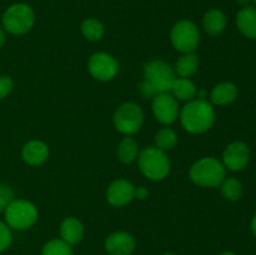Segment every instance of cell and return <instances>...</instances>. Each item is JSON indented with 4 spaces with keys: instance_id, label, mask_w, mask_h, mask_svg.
I'll return each instance as SVG.
<instances>
[{
    "instance_id": "1",
    "label": "cell",
    "mask_w": 256,
    "mask_h": 255,
    "mask_svg": "<svg viewBox=\"0 0 256 255\" xmlns=\"http://www.w3.org/2000/svg\"><path fill=\"white\" fill-rule=\"evenodd\" d=\"M179 118L186 132L192 134H202L214 125L215 112L212 102L208 100L194 99L182 106Z\"/></svg>"
},
{
    "instance_id": "2",
    "label": "cell",
    "mask_w": 256,
    "mask_h": 255,
    "mask_svg": "<svg viewBox=\"0 0 256 255\" xmlns=\"http://www.w3.org/2000/svg\"><path fill=\"white\" fill-rule=\"evenodd\" d=\"M189 176L199 186L216 188L226 178V168L215 158H202L192 165Z\"/></svg>"
},
{
    "instance_id": "3",
    "label": "cell",
    "mask_w": 256,
    "mask_h": 255,
    "mask_svg": "<svg viewBox=\"0 0 256 255\" xmlns=\"http://www.w3.org/2000/svg\"><path fill=\"white\" fill-rule=\"evenodd\" d=\"M138 165L145 178L152 182L165 179L170 172V160L166 152L159 148L148 146L139 152Z\"/></svg>"
},
{
    "instance_id": "4",
    "label": "cell",
    "mask_w": 256,
    "mask_h": 255,
    "mask_svg": "<svg viewBox=\"0 0 256 255\" xmlns=\"http://www.w3.org/2000/svg\"><path fill=\"white\" fill-rule=\"evenodd\" d=\"M2 28L12 35H24L32 29L35 24V12L28 4L16 2L8 8L2 18Z\"/></svg>"
},
{
    "instance_id": "5",
    "label": "cell",
    "mask_w": 256,
    "mask_h": 255,
    "mask_svg": "<svg viewBox=\"0 0 256 255\" xmlns=\"http://www.w3.org/2000/svg\"><path fill=\"white\" fill-rule=\"evenodd\" d=\"M38 209L32 202L25 199H14L4 212L5 222L10 229H30L38 220Z\"/></svg>"
},
{
    "instance_id": "6",
    "label": "cell",
    "mask_w": 256,
    "mask_h": 255,
    "mask_svg": "<svg viewBox=\"0 0 256 255\" xmlns=\"http://www.w3.org/2000/svg\"><path fill=\"white\" fill-rule=\"evenodd\" d=\"M176 79L175 70L162 60H150L144 65V82L155 94L169 92Z\"/></svg>"
},
{
    "instance_id": "7",
    "label": "cell",
    "mask_w": 256,
    "mask_h": 255,
    "mask_svg": "<svg viewBox=\"0 0 256 255\" xmlns=\"http://www.w3.org/2000/svg\"><path fill=\"white\" fill-rule=\"evenodd\" d=\"M172 46L182 54H192L200 44V32L192 20H180L170 32Z\"/></svg>"
},
{
    "instance_id": "8",
    "label": "cell",
    "mask_w": 256,
    "mask_h": 255,
    "mask_svg": "<svg viewBox=\"0 0 256 255\" xmlns=\"http://www.w3.org/2000/svg\"><path fill=\"white\" fill-rule=\"evenodd\" d=\"M112 122L118 132L130 136V135L136 134L142 129V122H144V114L139 105L128 102L115 110Z\"/></svg>"
},
{
    "instance_id": "9",
    "label": "cell",
    "mask_w": 256,
    "mask_h": 255,
    "mask_svg": "<svg viewBox=\"0 0 256 255\" xmlns=\"http://www.w3.org/2000/svg\"><path fill=\"white\" fill-rule=\"evenodd\" d=\"M88 70L94 79L99 82H109L119 70V64L112 55L108 52H95L90 56Z\"/></svg>"
},
{
    "instance_id": "10",
    "label": "cell",
    "mask_w": 256,
    "mask_h": 255,
    "mask_svg": "<svg viewBox=\"0 0 256 255\" xmlns=\"http://www.w3.org/2000/svg\"><path fill=\"white\" fill-rule=\"evenodd\" d=\"M152 112L159 122L170 125L176 122L180 114L178 100L170 92H160L152 99Z\"/></svg>"
},
{
    "instance_id": "11",
    "label": "cell",
    "mask_w": 256,
    "mask_h": 255,
    "mask_svg": "<svg viewBox=\"0 0 256 255\" xmlns=\"http://www.w3.org/2000/svg\"><path fill=\"white\" fill-rule=\"evenodd\" d=\"M250 160V149L245 142H234L228 145L222 154V164L226 169L240 172L248 165Z\"/></svg>"
},
{
    "instance_id": "12",
    "label": "cell",
    "mask_w": 256,
    "mask_h": 255,
    "mask_svg": "<svg viewBox=\"0 0 256 255\" xmlns=\"http://www.w3.org/2000/svg\"><path fill=\"white\" fill-rule=\"evenodd\" d=\"M135 199V186L126 179L114 180L106 190V200L112 206H124Z\"/></svg>"
},
{
    "instance_id": "13",
    "label": "cell",
    "mask_w": 256,
    "mask_h": 255,
    "mask_svg": "<svg viewBox=\"0 0 256 255\" xmlns=\"http://www.w3.org/2000/svg\"><path fill=\"white\" fill-rule=\"evenodd\" d=\"M134 236L126 232H115L105 239L104 246L110 255H130L135 249Z\"/></svg>"
},
{
    "instance_id": "14",
    "label": "cell",
    "mask_w": 256,
    "mask_h": 255,
    "mask_svg": "<svg viewBox=\"0 0 256 255\" xmlns=\"http://www.w3.org/2000/svg\"><path fill=\"white\" fill-rule=\"evenodd\" d=\"M22 158L26 164L38 166L45 162L49 158V148L42 140H30L22 146Z\"/></svg>"
},
{
    "instance_id": "15",
    "label": "cell",
    "mask_w": 256,
    "mask_h": 255,
    "mask_svg": "<svg viewBox=\"0 0 256 255\" xmlns=\"http://www.w3.org/2000/svg\"><path fill=\"white\" fill-rule=\"evenodd\" d=\"M84 225L79 219L74 216L66 218L60 224V236L62 240L72 246V245L79 244L84 238Z\"/></svg>"
},
{
    "instance_id": "16",
    "label": "cell",
    "mask_w": 256,
    "mask_h": 255,
    "mask_svg": "<svg viewBox=\"0 0 256 255\" xmlns=\"http://www.w3.org/2000/svg\"><path fill=\"white\" fill-rule=\"evenodd\" d=\"M238 98V88L234 82H224L215 85L210 92V102L214 105H230Z\"/></svg>"
},
{
    "instance_id": "17",
    "label": "cell",
    "mask_w": 256,
    "mask_h": 255,
    "mask_svg": "<svg viewBox=\"0 0 256 255\" xmlns=\"http://www.w3.org/2000/svg\"><path fill=\"white\" fill-rule=\"evenodd\" d=\"M236 26L242 35L256 39V8L244 6L236 15Z\"/></svg>"
},
{
    "instance_id": "18",
    "label": "cell",
    "mask_w": 256,
    "mask_h": 255,
    "mask_svg": "<svg viewBox=\"0 0 256 255\" xmlns=\"http://www.w3.org/2000/svg\"><path fill=\"white\" fill-rule=\"evenodd\" d=\"M202 28L210 36H219L226 28V16L219 9H210L202 18Z\"/></svg>"
},
{
    "instance_id": "19",
    "label": "cell",
    "mask_w": 256,
    "mask_h": 255,
    "mask_svg": "<svg viewBox=\"0 0 256 255\" xmlns=\"http://www.w3.org/2000/svg\"><path fill=\"white\" fill-rule=\"evenodd\" d=\"M170 94L178 100V102H192L195 99L198 94V88L189 78H176L170 89Z\"/></svg>"
},
{
    "instance_id": "20",
    "label": "cell",
    "mask_w": 256,
    "mask_h": 255,
    "mask_svg": "<svg viewBox=\"0 0 256 255\" xmlns=\"http://www.w3.org/2000/svg\"><path fill=\"white\" fill-rule=\"evenodd\" d=\"M139 145L135 142L132 138L126 136L120 142L119 146H118L116 154L118 159L122 162V164H132L139 156Z\"/></svg>"
},
{
    "instance_id": "21",
    "label": "cell",
    "mask_w": 256,
    "mask_h": 255,
    "mask_svg": "<svg viewBox=\"0 0 256 255\" xmlns=\"http://www.w3.org/2000/svg\"><path fill=\"white\" fill-rule=\"evenodd\" d=\"M199 69V59L194 52L182 54L175 64V74L179 78H190Z\"/></svg>"
},
{
    "instance_id": "22",
    "label": "cell",
    "mask_w": 256,
    "mask_h": 255,
    "mask_svg": "<svg viewBox=\"0 0 256 255\" xmlns=\"http://www.w3.org/2000/svg\"><path fill=\"white\" fill-rule=\"evenodd\" d=\"M80 32L82 36L89 42H99L105 34V26L100 20L95 18H88L80 25Z\"/></svg>"
},
{
    "instance_id": "23",
    "label": "cell",
    "mask_w": 256,
    "mask_h": 255,
    "mask_svg": "<svg viewBox=\"0 0 256 255\" xmlns=\"http://www.w3.org/2000/svg\"><path fill=\"white\" fill-rule=\"evenodd\" d=\"M178 135L172 128H162L155 135V146L162 152H168L176 146Z\"/></svg>"
},
{
    "instance_id": "24",
    "label": "cell",
    "mask_w": 256,
    "mask_h": 255,
    "mask_svg": "<svg viewBox=\"0 0 256 255\" xmlns=\"http://www.w3.org/2000/svg\"><path fill=\"white\" fill-rule=\"evenodd\" d=\"M220 188L222 196L229 202H236L242 196V184L235 178H225Z\"/></svg>"
},
{
    "instance_id": "25",
    "label": "cell",
    "mask_w": 256,
    "mask_h": 255,
    "mask_svg": "<svg viewBox=\"0 0 256 255\" xmlns=\"http://www.w3.org/2000/svg\"><path fill=\"white\" fill-rule=\"evenodd\" d=\"M42 255H72V250L64 240L52 239L42 246Z\"/></svg>"
},
{
    "instance_id": "26",
    "label": "cell",
    "mask_w": 256,
    "mask_h": 255,
    "mask_svg": "<svg viewBox=\"0 0 256 255\" xmlns=\"http://www.w3.org/2000/svg\"><path fill=\"white\" fill-rule=\"evenodd\" d=\"M14 192L9 185H0V214L5 212L8 205L14 200Z\"/></svg>"
},
{
    "instance_id": "27",
    "label": "cell",
    "mask_w": 256,
    "mask_h": 255,
    "mask_svg": "<svg viewBox=\"0 0 256 255\" xmlns=\"http://www.w3.org/2000/svg\"><path fill=\"white\" fill-rule=\"evenodd\" d=\"M12 240V229L6 225V222H0V252H5L10 246Z\"/></svg>"
},
{
    "instance_id": "28",
    "label": "cell",
    "mask_w": 256,
    "mask_h": 255,
    "mask_svg": "<svg viewBox=\"0 0 256 255\" xmlns=\"http://www.w3.org/2000/svg\"><path fill=\"white\" fill-rule=\"evenodd\" d=\"M12 88H14V82L12 78L8 75H2L0 76V100L9 96L10 92H12Z\"/></svg>"
},
{
    "instance_id": "29",
    "label": "cell",
    "mask_w": 256,
    "mask_h": 255,
    "mask_svg": "<svg viewBox=\"0 0 256 255\" xmlns=\"http://www.w3.org/2000/svg\"><path fill=\"white\" fill-rule=\"evenodd\" d=\"M146 196H148V190L145 189L144 186H139L138 189L135 188V198L144 200Z\"/></svg>"
},
{
    "instance_id": "30",
    "label": "cell",
    "mask_w": 256,
    "mask_h": 255,
    "mask_svg": "<svg viewBox=\"0 0 256 255\" xmlns=\"http://www.w3.org/2000/svg\"><path fill=\"white\" fill-rule=\"evenodd\" d=\"M5 42H6V32L4 30V28L0 26V48L4 46Z\"/></svg>"
},
{
    "instance_id": "31",
    "label": "cell",
    "mask_w": 256,
    "mask_h": 255,
    "mask_svg": "<svg viewBox=\"0 0 256 255\" xmlns=\"http://www.w3.org/2000/svg\"><path fill=\"white\" fill-rule=\"evenodd\" d=\"M252 230L256 236V214L254 215V218H252Z\"/></svg>"
},
{
    "instance_id": "32",
    "label": "cell",
    "mask_w": 256,
    "mask_h": 255,
    "mask_svg": "<svg viewBox=\"0 0 256 255\" xmlns=\"http://www.w3.org/2000/svg\"><path fill=\"white\" fill-rule=\"evenodd\" d=\"M235 2H239V4H242V5H246L248 2H250L252 0H235Z\"/></svg>"
},
{
    "instance_id": "33",
    "label": "cell",
    "mask_w": 256,
    "mask_h": 255,
    "mask_svg": "<svg viewBox=\"0 0 256 255\" xmlns=\"http://www.w3.org/2000/svg\"><path fill=\"white\" fill-rule=\"evenodd\" d=\"M220 255H236V254H234V252H225Z\"/></svg>"
},
{
    "instance_id": "34",
    "label": "cell",
    "mask_w": 256,
    "mask_h": 255,
    "mask_svg": "<svg viewBox=\"0 0 256 255\" xmlns=\"http://www.w3.org/2000/svg\"><path fill=\"white\" fill-rule=\"evenodd\" d=\"M162 255H176V254H174V252H165V254Z\"/></svg>"
},
{
    "instance_id": "35",
    "label": "cell",
    "mask_w": 256,
    "mask_h": 255,
    "mask_svg": "<svg viewBox=\"0 0 256 255\" xmlns=\"http://www.w3.org/2000/svg\"><path fill=\"white\" fill-rule=\"evenodd\" d=\"M254 2H255V5H256V0H254Z\"/></svg>"
}]
</instances>
